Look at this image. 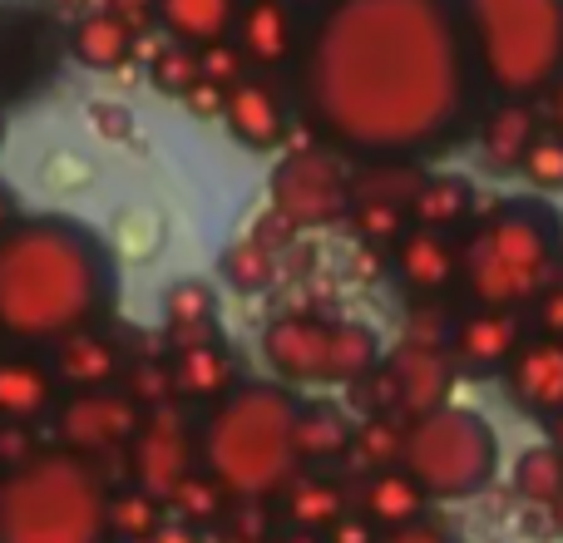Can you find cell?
<instances>
[{"label":"cell","mask_w":563,"mask_h":543,"mask_svg":"<svg viewBox=\"0 0 563 543\" xmlns=\"http://www.w3.org/2000/svg\"><path fill=\"white\" fill-rule=\"evenodd\" d=\"M291 65L307 129L361 164L440 154L475 109L455 0H327Z\"/></svg>","instance_id":"6da1fadb"},{"label":"cell","mask_w":563,"mask_h":543,"mask_svg":"<svg viewBox=\"0 0 563 543\" xmlns=\"http://www.w3.org/2000/svg\"><path fill=\"white\" fill-rule=\"evenodd\" d=\"M114 307V267L89 228L69 218H20L0 237V336L15 346H55L85 326H104Z\"/></svg>","instance_id":"7a4b0ae2"},{"label":"cell","mask_w":563,"mask_h":543,"mask_svg":"<svg viewBox=\"0 0 563 543\" xmlns=\"http://www.w3.org/2000/svg\"><path fill=\"white\" fill-rule=\"evenodd\" d=\"M297 406L282 380H238L223 400L203 406L198 459L233 499H277L301 469Z\"/></svg>","instance_id":"3957f363"},{"label":"cell","mask_w":563,"mask_h":543,"mask_svg":"<svg viewBox=\"0 0 563 543\" xmlns=\"http://www.w3.org/2000/svg\"><path fill=\"white\" fill-rule=\"evenodd\" d=\"M109 489L99 459L40 445L0 469V543H109Z\"/></svg>","instance_id":"277c9868"},{"label":"cell","mask_w":563,"mask_h":543,"mask_svg":"<svg viewBox=\"0 0 563 543\" xmlns=\"http://www.w3.org/2000/svg\"><path fill=\"white\" fill-rule=\"evenodd\" d=\"M559 267L563 247L554 213L525 198H505L499 208L479 213L460 237V287L479 307L525 311Z\"/></svg>","instance_id":"5b68a950"},{"label":"cell","mask_w":563,"mask_h":543,"mask_svg":"<svg viewBox=\"0 0 563 543\" xmlns=\"http://www.w3.org/2000/svg\"><path fill=\"white\" fill-rule=\"evenodd\" d=\"M475 75L505 99H539L563 69V0H455Z\"/></svg>","instance_id":"8992f818"},{"label":"cell","mask_w":563,"mask_h":543,"mask_svg":"<svg viewBox=\"0 0 563 543\" xmlns=\"http://www.w3.org/2000/svg\"><path fill=\"white\" fill-rule=\"evenodd\" d=\"M380 336L366 321L282 311L263 331V361L282 386H351L380 366Z\"/></svg>","instance_id":"52a82bcc"},{"label":"cell","mask_w":563,"mask_h":543,"mask_svg":"<svg viewBox=\"0 0 563 543\" xmlns=\"http://www.w3.org/2000/svg\"><path fill=\"white\" fill-rule=\"evenodd\" d=\"M400 465L420 479L430 499H470L489 489L499 469V435L485 415L465 406H440L430 415L406 420Z\"/></svg>","instance_id":"ba28073f"},{"label":"cell","mask_w":563,"mask_h":543,"mask_svg":"<svg viewBox=\"0 0 563 543\" xmlns=\"http://www.w3.org/2000/svg\"><path fill=\"white\" fill-rule=\"evenodd\" d=\"M341 158L346 154H336L331 144L291 148V154L273 168V213L287 218L297 233L346 223V213H351V168L341 164Z\"/></svg>","instance_id":"9c48e42d"},{"label":"cell","mask_w":563,"mask_h":543,"mask_svg":"<svg viewBox=\"0 0 563 543\" xmlns=\"http://www.w3.org/2000/svg\"><path fill=\"white\" fill-rule=\"evenodd\" d=\"M124 455H129V479L168 505V499L178 495V485H184L188 475H198V469H203V459H198L194 406H188V400H164V406H148Z\"/></svg>","instance_id":"30bf717a"},{"label":"cell","mask_w":563,"mask_h":543,"mask_svg":"<svg viewBox=\"0 0 563 543\" xmlns=\"http://www.w3.org/2000/svg\"><path fill=\"white\" fill-rule=\"evenodd\" d=\"M49 420H55V445L89 455V459H104L114 450H129L139 420H144V406L124 386H95V390L59 396Z\"/></svg>","instance_id":"8fae6325"},{"label":"cell","mask_w":563,"mask_h":543,"mask_svg":"<svg viewBox=\"0 0 563 543\" xmlns=\"http://www.w3.org/2000/svg\"><path fill=\"white\" fill-rule=\"evenodd\" d=\"M525 317L515 307H470L465 317L450 326V356L470 376H495L515 361V351L525 346Z\"/></svg>","instance_id":"7c38bea8"},{"label":"cell","mask_w":563,"mask_h":543,"mask_svg":"<svg viewBox=\"0 0 563 543\" xmlns=\"http://www.w3.org/2000/svg\"><path fill=\"white\" fill-rule=\"evenodd\" d=\"M386 370L396 380V400L406 420L450 406V390H455V376H460L450 346H430V341H400L386 356Z\"/></svg>","instance_id":"4fadbf2b"},{"label":"cell","mask_w":563,"mask_h":543,"mask_svg":"<svg viewBox=\"0 0 563 543\" xmlns=\"http://www.w3.org/2000/svg\"><path fill=\"white\" fill-rule=\"evenodd\" d=\"M223 124L243 148L267 154V148H277L282 138L291 134V104H287V95H282V85L273 75L253 69V75H243L233 89H228Z\"/></svg>","instance_id":"5bb4252c"},{"label":"cell","mask_w":563,"mask_h":543,"mask_svg":"<svg viewBox=\"0 0 563 543\" xmlns=\"http://www.w3.org/2000/svg\"><path fill=\"white\" fill-rule=\"evenodd\" d=\"M505 390L525 415L554 420L563 415V336H525L505 370Z\"/></svg>","instance_id":"9a60e30c"},{"label":"cell","mask_w":563,"mask_h":543,"mask_svg":"<svg viewBox=\"0 0 563 543\" xmlns=\"http://www.w3.org/2000/svg\"><path fill=\"white\" fill-rule=\"evenodd\" d=\"M233 45L243 49V59L263 75L291 65L301 49V25L291 0H243L233 25Z\"/></svg>","instance_id":"2e32d148"},{"label":"cell","mask_w":563,"mask_h":543,"mask_svg":"<svg viewBox=\"0 0 563 543\" xmlns=\"http://www.w3.org/2000/svg\"><path fill=\"white\" fill-rule=\"evenodd\" d=\"M390 267H396L400 287L410 297H445L460 281V243H455V233L410 223L400 233V243L390 247Z\"/></svg>","instance_id":"e0dca14e"},{"label":"cell","mask_w":563,"mask_h":543,"mask_svg":"<svg viewBox=\"0 0 563 543\" xmlns=\"http://www.w3.org/2000/svg\"><path fill=\"white\" fill-rule=\"evenodd\" d=\"M59 406V376L49 361H40L30 346L0 356V420L10 425H40Z\"/></svg>","instance_id":"ac0fdd59"},{"label":"cell","mask_w":563,"mask_h":543,"mask_svg":"<svg viewBox=\"0 0 563 543\" xmlns=\"http://www.w3.org/2000/svg\"><path fill=\"white\" fill-rule=\"evenodd\" d=\"M49 366H55L65 390H95V386H119L129 361H124V346L104 326H85L49 346Z\"/></svg>","instance_id":"d6986e66"},{"label":"cell","mask_w":563,"mask_h":543,"mask_svg":"<svg viewBox=\"0 0 563 543\" xmlns=\"http://www.w3.org/2000/svg\"><path fill=\"white\" fill-rule=\"evenodd\" d=\"M168 370H174V396L188 400V406H213L238 386V356L223 336L174 346L168 351Z\"/></svg>","instance_id":"ffe728a7"},{"label":"cell","mask_w":563,"mask_h":543,"mask_svg":"<svg viewBox=\"0 0 563 543\" xmlns=\"http://www.w3.org/2000/svg\"><path fill=\"white\" fill-rule=\"evenodd\" d=\"M544 134V119H539L534 99H505L479 119V158H485L495 174H519L529 144Z\"/></svg>","instance_id":"44dd1931"},{"label":"cell","mask_w":563,"mask_h":543,"mask_svg":"<svg viewBox=\"0 0 563 543\" xmlns=\"http://www.w3.org/2000/svg\"><path fill=\"white\" fill-rule=\"evenodd\" d=\"M430 505V495L420 489V479L410 475L406 465H390V469H371L361 479V495H356V509L371 519L376 529H400L410 519H420Z\"/></svg>","instance_id":"7402d4cb"},{"label":"cell","mask_w":563,"mask_h":543,"mask_svg":"<svg viewBox=\"0 0 563 543\" xmlns=\"http://www.w3.org/2000/svg\"><path fill=\"white\" fill-rule=\"evenodd\" d=\"M134 45H139V30L124 25L119 15H109L104 5L75 15V25H69V40H65V49L85 69H119L124 59H134Z\"/></svg>","instance_id":"603a6c76"},{"label":"cell","mask_w":563,"mask_h":543,"mask_svg":"<svg viewBox=\"0 0 563 543\" xmlns=\"http://www.w3.org/2000/svg\"><path fill=\"white\" fill-rule=\"evenodd\" d=\"M351 440H356V425L341 406L331 400H301L297 406V455L301 469L317 465H336V459L351 455Z\"/></svg>","instance_id":"cb8c5ba5"},{"label":"cell","mask_w":563,"mask_h":543,"mask_svg":"<svg viewBox=\"0 0 563 543\" xmlns=\"http://www.w3.org/2000/svg\"><path fill=\"white\" fill-rule=\"evenodd\" d=\"M218 336V291L203 277H178L164 291V341L168 351Z\"/></svg>","instance_id":"d4e9b609"},{"label":"cell","mask_w":563,"mask_h":543,"mask_svg":"<svg viewBox=\"0 0 563 543\" xmlns=\"http://www.w3.org/2000/svg\"><path fill=\"white\" fill-rule=\"evenodd\" d=\"M238 5L243 0H158V30L168 40H184V45H218V40H233L238 25Z\"/></svg>","instance_id":"484cf974"},{"label":"cell","mask_w":563,"mask_h":543,"mask_svg":"<svg viewBox=\"0 0 563 543\" xmlns=\"http://www.w3.org/2000/svg\"><path fill=\"white\" fill-rule=\"evenodd\" d=\"M475 184L465 174H426L410 203V223L440 228V233H460L465 223H475Z\"/></svg>","instance_id":"4316f807"},{"label":"cell","mask_w":563,"mask_h":543,"mask_svg":"<svg viewBox=\"0 0 563 543\" xmlns=\"http://www.w3.org/2000/svg\"><path fill=\"white\" fill-rule=\"evenodd\" d=\"M282 514H287L291 529H311V534H327L341 514L351 509V495L336 485L331 475H311V469H297L291 485L282 489Z\"/></svg>","instance_id":"83f0119b"},{"label":"cell","mask_w":563,"mask_h":543,"mask_svg":"<svg viewBox=\"0 0 563 543\" xmlns=\"http://www.w3.org/2000/svg\"><path fill=\"white\" fill-rule=\"evenodd\" d=\"M515 495L529 505H563V450L559 445H534L519 455L515 465Z\"/></svg>","instance_id":"f1b7e54d"},{"label":"cell","mask_w":563,"mask_h":543,"mask_svg":"<svg viewBox=\"0 0 563 543\" xmlns=\"http://www.w3.org/2000/svg\"><path fill=\"white\" fill-rule=\"evenodd\" d=\"M406 455V415H366L356 425V440H351V459L361 469H390Z\"/></svg>","instance_id":"f546056e"},{"label":"cell","mask_w":563,"mask_h":543,"mask_svg":"<svg viewBox=\"0 0 563 543\" xmlns=\"http://www.w3.org/2000/svg\"><path fill=\"white\" fill-rule=\"evenodd\" d=\"M164 499H154L148 489L129 485V489H114L109 499V534L124 539V543H148L164 524Z\"/></svg>","instance_id":"4dcf8cb0"},{"label":"cell","mask_w":563,"mask_h":543,"mask_svg":"<svg viewBox=\"0 0 563 543\" xmlns=\"http://www.w3.org/2000/svg\"><path fill=\"white\" fill-rule=\"evenodd\" d=\"M148 79H154L158 95L184 99L188 89L203 79V59H198V45H184V40H158L154 55H148Z\"/></svg>","instance_id":"1f68e13d"},{"label":"cell","mask_w":563,"mask_h":543,"mask_svg":"<svg viewBox=\"0 0 563 543\" xmlns=\"http://www.w3.org/2000/svg\"><path fill=\"white\" fill-rule=\"evenodd\" d=\"M223 277L233 281L238 291H267L277 281V253L267 243H257L253 233L238 237L223 253Z\"/></svg>","instance_id":"d6a6232c"},{"label":"cell","mask_w":563,"mask_h":543,"mask_svg":"<svg viewBox=\"0 0 563 543\" xmlns=\"http://www.w3.org/2000/svg\"><path fill=\"white\" fill-rule=\"evenodd\" d=\"M228 505H233V495H228L208 469L188 475L184 485H178V495L168 499V509H174L178 519H188V524H218V519L228 514Z\"/></svg>","instance_id":"836d02e7"},{"label":"cell","mask_w":563,"mask_h":543,"mask_svg":"<svg viewBox=\"0 0 563 543\" xmlns=\"http://www.w3.org/2000/svg\"><path fill=\"white\" fill-rule=\"evenodd\" d=\"M519 174L529 178V188H534V193H563V134L544 129V134L529 144Z\"/></svg>","instance_id":"e575fe53"},{"label":"cell","mask_w":563,"mask_h":543,"mask_svg":"<svg viewBox=\"0 0 563 543\" xmlns=\"http://www.w3.org/2000/svg\"><path fill=\"white\" fill-rule=\"evenodd\" d=\"M119 386H124L144 410L148 406H164V400H178L174 396V370H168V361H139L134 370H124V380H119Z\"/></svg>","instance_id":"d590c367"},{"label":"cell","mask_w":563,"mask_h":543,"mask_svg":"<svg viewBox=\"0 0 563 543\" xmlns=\"http://www.w3.org/2000/svg\"><path fill=\"white\" fill-rule=\"evenodd\" d=\"M198 59H203V79H213V85H223V89H233L243 75H253V65L243 59V49H238L233 40L203 45V49H198Z\"/></svg>","instance_id":"8d00e7d4"},{"label":"cell","mask_w":563,"mask_h":543,"mask_svg":"<svg viewBox=\"0 0 563 543\" xmlns=\"http://www.w3.org/2000/svg\"><path fill=\"white\" fill-rule=\"evenodd\" d=\"M529 307H534V326H539V336H563V267L544 281V291H539V297L529 301Z\"/></svg>","instance_id":"74e56055"},{"label":"cell","mask_w":563,"mask_h":543,"mask_svg":"<svg viewBox=\"0 0 563 543\" xmlns=\"http://www.w3.org/2000/svg\"><path fill=\"white\" fill-rule=\"evenodd\" d=\"M35 450H40L35 425H10V420H0V469L25 465Z\"/></svg>","instance_id":"f35d334b"},{"label":"cell","mask_w":563,"mask_h":543,"mask_svg":"<svg viewBox=\"0 0 563 543\" xmlns=\"http://www.w3.org/2000/svg\"><path fill=\"white\" fill-rule=\"evenodd\" d=\"M376 543H460V539L450 534L445 524H435L430 514H420V519H410V524H400V529H380Z\"/></svg>","instance_id":"ab89813d"},{"label":"cell","mask_w":563,"mask_h":543,"mask_svg":"<svg viewBox=\"0 0 563 543\" xmlns=\"http://www.w3.org/2000/svg\"><path fill=\"white\" fill-rule=\"evenodd\" d=\"M184 104H188V114H194V119H223L228 89L213 85V79H198V85L184 95Z\"/></svg>","instance_id":"60d3db41"},{"label":"cell","mask_w":563,"mask_h":543,"mask_svg":"<svg viewBox=\"0 0 563 543\" xmlns=\"http://www.w3.org/2000/svg\"><path fill=\"white\" fill-rule=\"evenodd\" d=\"M376 539H380V529L371 524L361 509H346V514L327 529V543H376Z\"/></svg>","instance_id":"b9f144b4"},{"label":"cell","mask_w":563,"mask_h":543,"mask_svg":"<svg viewBox=\"0 0 563 543\" xmlns=\"http://www.w3.org/2000/svg\"><path fill=\"white\" fill-rule=\"evenodd\" d=\"M109 15H119L124 25L144 30V25H158V0H99Z\"/></svg>","instance_id":"7bdbcfd3"},{"label":"cell","mask_w":563,"mask_h":543,"mask_svg":"<svg viewBox=\"0 0 563 543\" xmlns=\"http://www.w3.org/2000/svg\"><path fill=\"white\" fill-rule=\"evenodd\" d=\"M148 543H198V524H188V519H164V524H158V534L148 539Z\"/></svg>","instance_id":"ee69618b"},{"label":"cell","mask_w":563,"mask_h":543,"mask_svg":"<svg viewBox=\"0 0 563 543\" xmlns=\"http://www.w3.org/2000/svg\"><path fill=\"white\" fill-rule=\"evenodd\" d=\"M15 223H20V203H15V193L0 184V237H5Z\"/></svg>","instance_id":"f6af8a7d"},{"label":"cell","mask_w":563,"mask_h":543,"mask_svg":"<svg viewBox=\"0 0 563 543\" xmlns=\"http://www.w3.org/2000/svg\"><path fill=\"white\" fill-rule=\"evenodd\" d=\"M549 129L563 134V69H559L554 85H549Z\"/></svg>","instance_id":"bcb514c9"},{"label":"cell","mask_w":563,"mask_h":543,"mask_svg":"<svg viewBox=\"0 0 563 543\" xmlns=\"http://www.w3.org/2000/svg\"><path fill=\"white\" fill-rule=\"evenodd\" d=\"M267 543H327V534H311V529H287V534H277Z\"/></svg>","instance_id":"7dc6e473"},{"label":"cell","mask_w":563,"mask_h":543,"mask_svg":"<svg viewBox=\"0 0 563 543\" xmlns=\"http://www.w3.org/2000/svg\"><path fill=\"white\" fill-rule=\"evenodd\" d=\"M55 5H59V10H75V15H85V10H95L99 0H55Z\"/></svg>","instance_id":"c3c4849f"},{"label":"cell","mask_w":563,"mask_h":543,"mask_svg":"<svg viewBox=\"0 0 563 543\" xmlns=\"http://www.w3.org/2000/svg\"><path fill=\"white\" fill-rule=\"evenodd\" d=\"M544 425H549V445H559V450H563V415L544 420Z\"/></svg>","instance_id":"681fc988"},{"label":"cell","mask_w":563,"mask_h":543,"mask_svg":"<svg viewBox=\"0 0 563 543\" xmlns=\"http://www.w3.org/2000/svg\"><path fill=\"white\" fill-rule=\"evenodd\" d=\"M291 5H327V0H291Z\"/></svg>","instance_id":"f907efd6"},{"label":"cell","mask_w":563,"mask_h":543,"mask_svg":"<svg viewBox=\"0 0 563 543\" xmlns=\"http://www.w3.org/2000/svg\"><path fill=\"white\" fill-rule=\"evenodd\" d=\"M0 148H5V114H0Z\"/></svg>","instance_id":"816d5d0a"}]
</instances>
